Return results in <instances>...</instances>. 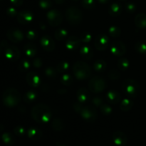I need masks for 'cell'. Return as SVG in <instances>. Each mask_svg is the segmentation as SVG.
<instances>
[{"label":"cell","instance_id":"obj_1","mask_svg":"<svg viewBox=\"0 0 146 146\" xmlns=\"http://www.w3.org/2000/svg\"><path fill=\"white\" fill-rule=\"evenodd\" d=\"M31 115L36 123L45 124L48 123L51 118V110L47 104L39 103L33 107Z\"/></svg>","mask_w":146,"mask_h":146},{"label":"cell","instance_id":"obj_2","mask_svg":"<svg viewBox=\"0 0 146 146\" xmlns=\"http://www.w3.org/2000/svg\"><path fill=\"white\" fill-rule=\"evenodd\" d=\"M74 109L86 121L92 123L97 119V113L94 107L88 105L84 106L82 103L77 102L74 104Z\"/></svg>","mask_w":146,"mask_h":146},{"label":"cell","instance_id":"obj_3","mask_svg":"<svg viewBox=\"0 0 146 146\" xmlns=\"http://www.w3.org/2000/svg\"><path fill=\"white\" fill-rule=\"evenodd\" d=\"M21 101V94L15 88H8L2 95L3 104L7 107H14Z\"/></svg>","mask_w":146,"mask_h":146},{"label":"cell","instance_id":"obj_4","mask_svg":"<svg viewBox=\"0 0 146 146\" xmlns=\"http://www.w3.org/2000/svg\"><path fill=\"white\" fill-rule=\"evenodd\" d=\"M73 72L74 76L79 80H87L91 74V69L85 62L77 61L73 66Z\"/></svg>","mask_w":146,"mask_h":146},{"label":"cell","instance_id":"obj_5","mask_svg":"<svg viewBox=\"0 0 146 146\" xmlns=\"http://www.w3.org/2000/svg\"><path fill=\"white\" fill-rule=\"evenodd\" d=\"M122 90L125 95L131 98H135L140 92V84L136 80L127 79L122 83Z\"/></svg>","mask_w":146,"mask_h":146},{"label":"cell","instance_id":"obj_6","mask_svg":"<svg viewBox=\"0 0 146 146\" xmlns=\"http://www.w3.org/2000/svg\"><path fill=\"white\" fill-rule=\"evenodd\" d=\"M65 16L68 22L71 25H78L82 21V12L76 7H71L67 9Z\"/></svg>","mask_w":146,"mask_h":146},{"label":"cell","instance_id":"obj_7","mask_svg":"<svg viewBox=\"0 0 146 146\" xmlns=\"http://www.w3.org/2000/svg\"><path fill=\"white\" fill-rule=\"evenodd\" d=\"M106 87V82L103 77L95 76L90 80L88 82V88L94 93H100Z\"/></svg>","mask_w":146,"mask_h":146},{"label":"cell","instance_id":"obj_8","mask_svg":"<svg viewBox=\"0 0 146 146\" xmlns=\"http://www.w3.org/2000/svg\"><path fill=\"white\" fill-rule=\"evenodd\" d=\"M48 24L52 27H58L63 21V16L58 9L50 10L46 14Z\"/></svg>","mask_w":146,"mask_h":146},{"label":"cell","instance_id":"obj_9","mask_svg":"<svg viewBox=\"0 0 146 146\" xmlns=\"http://www.w3.org/2000/svg\"><path fill=\"white\" fill-rule=\"evenodd\" d=\"M111 52L116 57H122L126 52V47L123 42L115 40L111 43Z\"/></svg>","mask_w":146,"mask_h":146},{"label":"cell","instance_id":"obj_10","mask_svg":"<svg viewBox=\"0 0 146 146\" xmlns=\"http://www.w3.org/2000/svg\"><path fill=\"white\" fill-rule=\"evenodd\" d=\"M7 37L12 42L18 43L24 40V36L22 31L15 27H12L8 29L7 32Z\"/></svg>","mask_w":146,"mask_h":146},{"label":"cell","instance_id":"obj_11","mask_svg":"<svg viewBox=\"0 0 146 146\" xmlns=\"http://www.w3.org/2000/svg\"><path fill=\"white\" fill-rule=\"evenodd\" d=\"M108 42L109 40L108 35L104 33L98 34L94 41L95 47L98 51H104L108 47Z\"/></svg>","mask_w":146,"mask_h":146},{"label":"cell","instance_id":"obj_12","mask_svg":"<svg viewBox=\"0 0 146 146\" xmlns=\"http://www.w3.org/2000/svg\"><path fill=\"white\" fill-rule=\"evenodd\" d=\"M4 54L7 60L11 62L17 61L21 55V52L19 50L18 47L16 46L11 45L9 46L5 50H4Z\"/></svg>","mask_w":146,"mask_h":146},{"label":"cell","instance_id":"obj_13","mask_svg":"<svg viewBox=\"0 0 146 146\" xmlns=\"http://www.w3.org/2000/svg\"><path fill=\"white\" fill-rule=\"evenodd\" d=\"M17 20L21 24H27L31 23L34 19V14L29 10H23L19 11L17 16Z\"/></svg>","mask_w":146,"mask_h":146},{"label":"cell","instance_id":"obj_14","mask_svg":"<svg viewBox=\"0 0 146 146\" xmlns=\"http://www.w3.org/2000/svg\"><path fill=\"white\" fill-rule=\"evenodd\" d=\"M40 44L42 48L46 52H52L56 47L55 42L48 35L43 36L41 37L40 40Z\"/></svg>","mask_w":146,"mask_h":146},{"label":"cell","instance_id":"obj_15","mask_svg":"<svg viewBox=\"0 0 146 146\" xmlns=\"http://www.w3.org/2000/svg\"><path fill=\"white\" fill-rule=\"evenodd\" d=\"M81 43L80 38L76 36H71L66 41V48L69 51H75L79 48Z\"/></svg>","mask_w":146,"mask_h":146},{"label":"cell","instance_id":"obj_16","mask_svg":"<svg viewBox=\"0 0 146 146\" xmlns=\"http://www.w3.org/2000/svg\"><path fill=\"white\" fill-rule=\"evenodd\" d=\"M26 80L27 82L33 87H38L41 84V82L39 75L34 72H30L27 73L26 76Z\"/></svg>","mask_w":146,"mask_h":146},{"label":"cell","instance_id":"obj_17","mask_svg":"<svg viewBox=\"0 0 146 146\" xmlns=\"http://www.w3.org/2000/svg\"><path fill=\"white\" fill-rule=\"evenodd\" d=\"M113 141L117 146H125L128 142V138L124 133L116 131L113 135Z\"/></svg>","mask_w":146,"mask_h":146},{"label":"cell","instance_id":"obj_18","mask_svg":"<svg viewBox=\"0 0 146 146\" xmlns=\"http://www.w3.org/2000/svg\"><path fill=\"white\" fill-rule=\"evenodd\" d=\"M76 97L78 102L81 103L88 102L91 100V95L89 91L85 87H81L76 92Z\"/></svg>","mask_w":146,"mask_h":146},{"label":"cell","instance_id":"obj_19","mask_svg":"<svg viewBox=\"0 0 146 146\" xmlns=\"http://www.w3.org/2000/svg\"><path fill=\"white\" fill-rule=\"evenodd\" d=\"M28 137L34 141H38L41 140L43 136V132L37 127H32L28 129L27 132Z\"/></svg>","mask_w":146,"mask_h":146},{"label":"cell","instance_id":"obj_20","mask_svg":"<svg viewBox=\"0 0 146 146\" xmlns=\"http://www.w3.org/2000/svg\"><path fill=\"white\" fill-rule=\"evenodd\" d=\"M106 98L108 102L115 104H118V103H119L121 102V94L117 90H111L107 92Z\"/></svg>","mask_w":146,"mask_h":146},{"label":"cell","instance_id":"obj_21","mask_svg":"<svg viewBox=\"0 0 146 146\" xmlns=\"http://www.w3.org/2000/svg\"><path fill=\"white\" fill-rule=\"evenodd\" d=\"M80 54L81 57L86 60H89L94 56V50L89 45H84L80 49Z\"/></svg>","mask_w":146,"mask_h":146},{"label":"cell","instance_id":"obj_22","mask_svg":"<svg viewBox=\"0 0 146 146\" xmlns=\"http://www.w3.org/2000/svg\"><path fill=\"white\" fill-rule=\"evenodd\" d=\"M24 52L27 57H34L36 54L37 48L35 44L33 43H27L24 46Z\"/></svg>","mask_w":146,"mask_h":146},{"label":"cell","instance_id":"obj_23","mask_svg":"<svg viewBox=\"0 0 146 146\" xmlns=\"http://www.w3.org/2000/svg\"><path fill=\"white\" fill-rule=\"evenodd\" d=\"M122 6L118 3H113L108 9V13L110 15L113 16V17L119 16L122 13Z\"/></svg>","mask_w":146,"mask_h":146},{"label":"cell","instance_id":"obj_24","mask_svg":"<svg viewBox=\"0 0 146 146\" xmlns=\"http://www.w3.org/2000/svg\"><path fill=\"white\" fill-rule=\"evenodd\" d=\"M135 24L139 29L146 28V14L140 13L135 17Z\"/></svg>","mask_w":146,"mask_h":146},{"label":"cell","instance_id":"obj_25","mask_svg":"<svg viewBox=\"0 0 146 146\" xmlns=\"http://www.w3.org/2000/svg\"><path fill=\"white\" fill-rule=\"evenodd\" d=\"M64 127H65V125H64V121L59 117H56L51 122V127L55 131H61L64 130Z\"/></svg>","mask_w":146,"mask_h":146},{"label":"cell","instance_id":"obj_26","mask_svg":"<svg viewBox=\"0 0 146 146\" xmlns=\"http://www.w3.org/2000/svg\"><path fill=\"white\" fill-rule=\"evenodd\" d=\"M133 106V102L129 98L124 99L120 103V109L123 112H128L131 110Z\"/></svg>","mask_w":146,"mask_h":146},{"label":"cell","instance_id":"obj_27","mask_svg":"<svg viewBox=\"0 0 146 146\" xmlns=\"http://www.w3.org/2000/svg\"><path fill=\"white\" fill-rule=\"evenodd\" d=\"M38 94L34 90H29L24 94V100L28 103H31L36 100Z\"/></svg>","mask_w":146,"mask_h":146},{"label":"cell","instance_id":"obj_28","mask_svg":"<svg viewBox=\"0 0 146 146\" xmlns=\"http://www.w3.org/2000/svg\"><path fill=\"white\" fill-rule=\"evenodd\" d=\"M68 30L65 28H58V29L56 31L55 34H54V37L58 41H62L64 40L65 39L67 38V36H68Z\"/></svg>","mask_w":146,"mask_h":146},{"label":"cell","instance_id":"obj_29","mask_svg":"<svg viewBox=\"0 0 146 146\" xmlns=\"http://www.w3.org/2000/svg\"><path fill=\"white\" fill-rule=\"evenodd\" d=\"M107 67L106 62L103 60H98L94 63V68L98 72H103L106 70Z\"/></svg>","mask_w":146,"mask_h":146},{"label":"cell","instance_id":"obj_30","mask_svg":"<svg viewBox=\"0 0 146 146\" xmlns=\"http://www.w3.org/2000/svg\"><path fill=\"white\" fill-rule=\"evenodd\" d=\"M1 140L4 142V144L7 145H11L15 142L14 135L10 133H3L2 135H1Z\"/></svg>","mask_w":146,"mask_h":146},{"label":"cell","instance_id":"obj_31","mask_svg":"<svg viewBox=\"0 0 146 146\" xmlns=\"http://www.w3.org/2000/svg\"><path fill=\"white\" fill-rule=\"evenodd\" d=\"M44 73L46 76L50 79H55L58 75V71L56 68H54L53 67H47L44 70Z\"/></svg>","mask_w":146,"mask_h":146},{"label":"cell","instance_id":"obj_32","mask_svg":"<svg viewBox=\"0 0 146 146\" xmlns=\"http://www.w3.org/2000/svg\"><path fill=\"white\" fill-rule=\"evenodd\" d=\"M118 67L122 71L128 70V68L130 66V62L125 57H121L119 60L118 61Z\"/></svg>","mask_w":146,"mask_h":146},{"label":"cell","instance_id":"obj_33","mask_svg":"<svg viewBox=\"0 0 146 146\" xmlns=\"http://www.w3.org/2000/svg\"><path fill=\"white\" fill-rule=\"evenodd\" d=\"M61 82L64 85L70 86L74 82V79H73L72 76L71 74H68V73H64L63 75L61 76Z\"/></svg>","mask_w":146,"mask_h":146},{"label":"cell","instance_id":"obj_34","mask_svg":"<svg viewBox=\"0 0 146 146\" xmlns=\"http://www.w3.org/2000/svg\"><path fill=\"white\" fill-rule=\"evenodd\" d=\"M69 69V64L66 61H61L57 64L56 70L58 73H66V72Z\"/></svg>","mask_w":146,"mask_h":146},{"label":"cell","instance_id":"obj_35","mask_svg":"<svg viewBox=\"0 0 146 146\" xmlns=\"http://www.w3.org/2000/svg\"><path fill=\"white\" fill-rule=\"evenodd\" d=\"M31 67V63L27 60H22L18 64V69L21 72H26Z\"/></svg>","mask_w":146,"mask_h":146},{"label":"cell","instance_id":"obj_36","mask_svg":"<svg viewBox=\"0 0 146 146\" xmlns=\"http://www.w3.org/2000/svg\"><path fill=\"white\" fill-rule=\"evenodd\" d=\"M121 29L118 27H117V26H111V27H110V28L108 29V34H109L112 37L117 38V37H118L121 35Z\"/></svg>","mask_w":146,"mask_h":146},{"label":"cell","instance_id":"obj_37","mask_svg":"<svg viewBox=\"0 0 146 146\" xmlns=\"http://www.w3.org/2000/svg\"><path fill=\"white\" fill-rule=\"evenodd\" d=\"M135 48L138 52L142 54H146V43L144 42H138L135 44Z\"/></svg>","mask_w":146,"mask_h":146},{"label":"cell","instance_id":"obj_38","mask_svg":"<svg viewBox=\"0 0 146 146\" xmlns=\"http://www.w3.org/2000/svg\"><path fill=\"white\" fill-rule=\"evenodd\" d=\"M100 110H101V113L105 115H109L112 113L113 109L109 104H106V103H103L102 105L100 107Z\"/></svg>","mask_w":146,"mask_h":146},{"label":"cell","instance_id":"obj_39","mask_svg":"<svg viewBox=\"0 0 146 146\" xmlns=\"http://www.w3.org/2000/svg\"><path fill=\"white\" fill-rule=\"evenodd\" d=\"M82 6L86 9H92L95 7L96 1L95 0H82L81 1Z\"/></svg>","mask_w":146,"mask_h":146},{"label":"cell","instance_id":"obj_40","mask_svg":"<svg viewBox=\"0 0 146 146\" xmlns=\"http://www.w3.org/2000/svg\"><path fill=\"white\" fill-rule=\"evenodd\" d=\"M108 77L110 80H116L121 77V73L116 69H112L108 72Z\"/></svg>","mask_w":146,"mask_h":146},{"label":"cell","instance_id":"obj_41","mask_svg":"<svg viewBox=\"0 0 146 146\" xmlns=\"http://www.w3.org/2000/svg\"><path fill=\"white\" fill-rule=\"evenodd\" d=\"M91 39H92V36L88 31H85V32H83L81 34V37H80V40H81V42L85 43H89L91 41Z\"/></svg>","mask_w":146,"mask_h":146},{"label":"cell","instance_id":"obj_42","mask_svg":"<svg viewBox=\"0 0 146 146\" xmlns=\"http://www.w3.org/2000/svg\"><path fill=\"white\" fill-rule=\"evenodd\" d=\"M38 5L42 9H48L52 7V2L51 0H40Z\"/></svg>","mask_w":146,"mask_h":146},{"label":"cell","instance_id":"obj_43","mask_svg":"<svg viewBox=\"0 0 146 146\" xmlns=\"http://www.w3.org/2000/svg\"><path fill=\"white\" fill-rule=\"evenodd\" d=\"M14 132L16 135L19 136V137H22V136H24L26 134L25 128L21 125H18L14 127Z\"/></svg>","mask_w":146,"mask_h":146},{"label":"cell","instance_id":"obj_44","mask_svg":"<svg viewBox=\"0 0 146 146\" xmlns=\"http://www.w3.org/2000/svg\"><path fill=\"white\" fill-rule=\"evenodd\" d=\"M27 38L30 40H36L38 37V32L36 30L34 29H30L27 31V34H26Z\"/></svg>","mask_w":146,"mask_h":146},{"label":"cell","instance_id":"obj_45","mask_svg":"<svg viewBox=\"0 0 146 146\" xmlns=\"http://www.w3.org/2000/svg\"><path fill=\"white\" fill-rule=\"evenodd\" d=\"M91 102H92V104H94L95 107H101L102 105V104L104 103V100L101 98V97H98V96H96V97H93L92 100H91Z\"/></svg>","mask_w":146,"mask_h":146},{"label":"cell","instance_id":"obj_46","mask_svg":"<svg viewBox=\"0 0 146 146\" xmlns=\"http://www.w3.org/2000/svg\"><path fill=\"white\" fill-rule=\"evenodd\" d=\"M125 10L128 13H133L136 10V5L133 2H128L125 4Z\"/></svg>","mask_w":146,"mask_h":146},{"label":"cell","instance_id":"obj_47","mask_svg":"<svg viewBox=\"0 0 146 146\" xmlns=\"http://www.w3.org/2000/svg\"><path fill=\"white\" fill-rule=\"evenodd\" d=\"M32 65L35 68H41L43 66V60L40 57H35L32 61Z\"/></svg>","mask_w":146,"mask_h":146},{"label":"cell","instance_id":"obj_48","mask_svg":"<svg viewBox=\"0 0 146 146\" xmlns=\"http://www.w3.org/2000/svg\"><path fill=\"white\" fill-rule=\"evenodd\" d=\"M7 15H9L11 17H14L17 16L18 13H17V11L16 10V9L14 7H9L7 9Z\"/></svg>","mask_w":146,"mask_h":146},{"label":"cell","instance_id":"obj_49","mask_svg":"<svg viewBox=\"0 0 146 146\" xmlns=\"http://www.w3.org/2000/svg\"><path fill=\"white\" fill-rule=\"evenodd\" d=\"M9 1L15 7H20L23 4V0H9Z\"/></svg>","mask_w":146,"mask_h":146},{"label":"cell","instance_id":"obj_50","mask_svg":"<svg viewBox=\"0 0 146 146\" xmlns=\"http://www.w3.org/2000/svg\"><path fill=\"white\" fill-rule=\"evenodd\" d=\"M54 1H55L56 3H57V4H63V3H64V1H65L66 0H54Z\"/></svg>","mask_w":146,"mask_h":146},{"label":"cell","instance_id":"obj_51","mask_svg":"<svg viewBox=\"0 0 146 146\" xmlns=\"http://www.w3.org/2000/svg\"><path fill=\"white\" fill-rule=\"evenodd\" d=\"M97 1L99 3H101V4H106L109 0H97Z\"/></svg>","mask_w":146,"mask_h":146},{"label":"cell","instance_id":"obj_52","mask_svg":"<svg viewBox=\"0 0 146 146\" xmlns=\"http://www.w3.org/2000/svg\"><path fill=\"white\" fill-rule=\"evenodd\" d=\"M3 50H4V48H3L2 45H1V42H0V54H1V52H2Z\"/></svg>","mask_w":146,"mask_h":146},{"label":"cell","instance_id":"obj_53","mask_svg":"<svg viewBox=\"0 0 146 146\" xmlns=\"http://www.w3.org/2000/svg\"><path fill=\"white\" fill-rule=\"evenodd\" d=\"M56 146H66V145H65L61 144V143H57V144H56Z\"/></svg>","mask_w":146,"mask_h":146},{"label":"cell","instance_id":"obj_54","mask_svg":"<svg viewBox=\"0 0 146 146\" xmlns=\"http://www.w3.org/2000/svg\"><path fill=\"white\" fill-rule=\"evenodd\" d=\"M72 1H79V0H72Z\"/></svg>","mask_w":146,"mask_h":146},{"label":"cell","instance_id":"obj_55","mask_svg":"<svg viewBox=\"0 0 146 146\" xmlns=\"http://www.w3.org/2000/svg\"><path fill=\"white\" fill-rule=\"evenodd\" d=\"M121 1H125V0H121Z\"/></svg>","mask_w":146,"mask_h":146},{"label":"cell","instance_id":"obj_56","mask_svg":"<svg viewBox=\"0 0 146 146\" xmlns=\"http://www.w3.org/2000/svg\"><path fill=\"white\" fill-rule=\"evenodd\" d=\"M0 1H1V0H0Z\"/></svg>","mask_w":146,"mask_h":146}]
</instances>
